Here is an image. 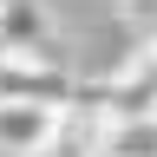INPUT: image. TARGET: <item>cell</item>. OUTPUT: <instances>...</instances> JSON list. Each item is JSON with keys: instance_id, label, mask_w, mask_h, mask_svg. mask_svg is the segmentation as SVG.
I'll list each match as a JSON object with an SVG mask.
<instances>
[{"instance_id": "1", "label": "cell", "mask_w": 157, "mask_h": 157, "mask_svg": "<svg viewBox=\"0 0 157 157\" xmlns=\"http://www.w3.org/2000/svg\"><path fill=\"white\" fill-rule=\"evenodd\" d=\"M78 85L66 78V66H52L46 52H7L0 46V98H46V105H66Z\"/></svg>"}, {"instance_id": "2", "label": "cell", "mask_w": 157, "mask_h": 157, "mask_svg": "<svg viewBox=\"0 0 157 157\" xmlns=\"http://www.w3.org/2000/svg\"><path fill=\"white\" fill-rule=\"evenodd\" d=\"M59 111L46 98H0V157H33L39 144L59 137Z\"/></svg>"}, {"instance_id": "3", "label": "cell", "mask_w": 157, "mask_h": 157, "mask_svg": "<svg viewBox=\"0 0 157 157\" xmlns=\"http://www.w3.org/2000/svg\"><path fill=\"white\" fill-rule=\"evenodd\" d=\"M0 46L7 52H46L52 46V7L46 0H0Z\"/></svg>"}, {"instance_id": "4", "label": "cell", "mask_w": 157, "mask_h": 157, "mask_svg": "<svg viewBox=\"0 0 157 157\" xmlns=\"http://www.w3.org/2000/svg\"><path fill=\"white\" fill-rule=\"evenodd\" d=\"M105 157H157V111H124V118H111Z\"/></svg>"}, {"instance_id": "5", "label": "cell", "mask_w": 157, "mask_h": 157, "mask_svg": "<svg viewBox=\"0 0 157 157\" xmlns=\"http://www.w3.org/2000/svg\"><path fill=\"white\" fill-rule=\"evenodd\" d=\"M118 13L137 39H157V0H118Z\"/></svg>"}, {"instance_id": "6", "label": "cell", "mask_w": 157, "mask_h": 157, "mask_svg": "<svg viewBox=\"0 0 157 157\" xmlns=\"http://www.w3.org/2000/svg\"><path fill=\"white\" fill-rule=\"evenodd\" d=\"M33 157H72V151H66V144H39Z\"/></svg>"}]
</instances>
